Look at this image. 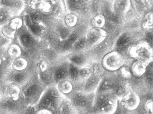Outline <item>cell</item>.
I'll return each mask as SVG.
<instances>
[{
  "instance_id": "cell-1",
  "label": "cell",
  "mask_w": 153,
  "mask_h": 114,
  "mask_svg": "<svg viewBox=\"0 0 153 114\" xmlns=\"http://www.w3.org/2000/svg\"><path fill=\"white\" fill-rule=\"evenodd\" d=\"M118 100L111 95L98 107L99 114H114L118 107Z\"/></svg>"
},
{
  "instance_id": "cell-2",
  "label": "cell",
  "mask_w": 153,
  "mask_h": 114,
  "mask_svg": "<svg viewBox=\"0 0 153 114\" xmlns=\"http://www.w3.org/2000/svg\"><path fill=\"white\" fill-rule=\"evenodd\" d=\"M123 58L120 54L113 53L106 57L103 62L105 68L108 70L114 71L118 70L122 64Z\"/></svg>"
},
{
  "instance_id": "cell-3",
  "label": "cell",
  "mask_w": 153,
  "mask_h": 114,
  "mask_svg": "<svg viewBox=\"0 0 153 114\" xmlns=\"http://www.w3.org/2000/svg\"><path fill=\"white\" fill-rule=\"evenodd\" d=\"M132 92L127 85L120 84L114 90V96L118 101H125L131 95Z\"/></svg>"
},
{
  "instance_id": "cell-4",
  "label": "cell",
  "mask_w": 153,
  "mask_h": 114,
  "mask_svg": "<svg viewBox=\"0 0 153 114\" xmlns=\"http://www.w3.org/2000/svg\"><path fill=\"white\" fill-rule=\"evenodd\" d=\"M100 82V76L93 74L90 78L86 80L83 88V93L88 94L93 93L99 86Z\"/></svg>"
},
{
  "instance_id": "cell-5",
  "label": "cell",
  "mask_w": 153,
  "mask_h": 114,
  "mask_svg": "<svg viewBox=\"0 0 153 114\" xmlns=\"http://www.w3.org/2000/svg\"><path fill=\"white\" fill-rule=\"evenodd\" d=\"M89 97L84 93H77L74 96L71 103L76 109L77 108H85L89 105Z\"/></svg>"
},
{
  "instance_id": "cell-6",
  "label": "cell",
  "mask_w": 153,
  "mask_h": 114,
  "mask_svg": "<svg viewBox=\"0 0 153 114\" xmlns=\"http://www.w3.org/2000/svg\"><path fill=\"white\" fill-rule=\"evenodd\" d=\"M125 106L129 111L136 110L140 103V99L139 96L135 93H132L128 98L124 101Z\"/></svg>"
},
{
  "instance_id": "cell-7",
  "label": "cell",
  "mask_w": 153,
  "mask_h": 114,
  "mask_svg": "<svg viewBox=\"0 0 153 114\" xmlns=\"http://www.w3.org/2000/svg\"><path fill=\"white\" fill-rule=\"evenodd\" d=\"M58 91L62 95H68L71 93L73 90L72 83L69 81H61L59 82L58 87Z\"/></svg>"
},
{
  "instance_id": "cell-8",
  "label": "cell",
  "mask_w": 153,
  "mask_h": 114,
  "mask_svg": "<svg viewBox=\"0 0 153 114\" xmlns=\"http://www.w3.org/2000/svg\"><path fill=\"white\" fill-rule=\"evenodd\" d=\"M54 1H43L37 5V7L41 12L44 13H49L52 11L54 7Z\"/></svg>"
},
{
  "instance_id": "cell-9",
  "label": "cell",
  "mask_w": 153,
  "mask_h": 114,
  "mask_svg": "<svg viewBox=\"0 0 153 114\" xmlns=\"http://www.w3.org/2000/svg\"><path fill=\"white\" fill-rule=\"evenodd\" d=\"M20 89L18 86L13 85L10 86L7 90V94L9 99L14 100H18L20 99Z\"/></svg>"
},
{
  "instance_id": "cell-10",
  "label": "cell",
  "mask_w": 153,
  "mask_h": 114,
  "mask_svg": "<svg viewBox=\"0 0 153 114\" xmlns=\"http://www.w3.org/2000/svg\"><path fill=\"white\" fill-rule=\"evenodd\" d=\"M146 70V68L144 64L139 62H136L132 65V73L136 76H141L145 72Z\"/></svg>"
},
{
  "instance_id": "cell-11",
  "label": "cell",
  "mask_w": 153,
  "mask_h": 114,
  "mask_svg": "<svg viewBox=\"0 0 153 114\" xmlns=\"http://www.w3.org/2000/svg\"><path fill=\"white\" fill-rule=\"evenodd\" d=\"M110 96V93L108 91L100 92V94H98L97 96H96L95 99L93 102V105H94L97 108H98L101 105V104L103 103L107 98H108Z\"/></svg>"
},
{
  "instance_id": "cell-12",
  "label": "cell",
  "mask_w": 153,
  "mask_h": 114,
  "mask_svg": "<svg viewBox=\"0 0 153 114\" xmlns=\"http://www.w3.org/2000/svg\"><path fill=\"white\" fill-rule=\"evenodd\" d=\"M20 41L22 44L27 48L31 47L35 44L34 39L28 34H22L20 37Z\"/></svg>"
},
{
  "instance_id": "cell-13",
  "label": "cell",
  "mask_w": 153,
  "mask_h": 114,
  "mask_svg": "<svg viewBox=\"0 0 153 114\" xmlns=\"http://www.w3.org/2000/svg\"><path fill=\"white\" fill-rule=\"evenodd\" d=\"M101 32L99 31L93 30L89 32L88 37V42L92 44L96 43L101 39Z\"/></svg>"
},
{
  "instance_id": "cell-14",
  "label": "cell",
  "mask_w": 153,
  "mask_h": 114,
  "mask_svg": "<svg viewBox=\"0 0 153 114\" xmlns=\"http://www.w3.org/2000/svg\"><path fill=\"white\" fill-rule=\"evenodd\" d=\"M79 76L83 80H87L93 75V70L91 68H81L79 70Z\"/></svg>"
},
{
  "instance_id": "cell-15",
  "label": "cell",
  "mask_w": 153,
  "mask_h": 114,
  "mask_svg": "<svg viewBox=\"0 0 153 114\" xmlns=\"http://www.w3.org/2000/svg\"><path fill=\"white\" fill-rule=\"evenodd\" d=\"M67 75V72L64 68H60L56 70L54 73V78L57 82L63 81Z\"/></svg>"
},
{
  "instance_id": "cell-16",
  "label": "cell",
  "mask_w": 153,
  "mask_h": 114,
  "mask_svg": "<svg viewBox=\"0 0 153 114\" xmlns=\"http://www.w3.org/2000/svg\"><path fill=\"white\" fill-rule=\"evenodd\" d=\"M113 86V83L110 80L106 79L100 82L99 85V90L100 92L108 91Z\"/></svg>"
},
{
  "instance_id": "cell-17",
  "label": "cell",
  "mask_w": 153,
  "mask_h": 114,
  "mask_svg": "<svg viewBox=\"0 0 153 114\" xmlns=\"http://www.w3.org/2000/svg\"><path fill=\"white\" fill-rule=\"evenodd\" d=\"M27 63L24 59H18L15 61L13 64V68L18 71L24 70L27 67Z\"/></svg>"
},
{
  "instance_id": "cell-18",
  "label": "cell",
  "mask_w": 153,
  "mask_h": 114,
  "mask_svg": "<svg viewBox=\"0 0 153 114\" xmlns=\"http://www.w3.org/2000/svg\"><path fill=\"white\" fill-rule=\"evenodd\" d=\"M129 36L127 34H123L118 39L117 42V46L121 48H123L129 42Z\"/></svg>"
},
{
  "instance_id": "cell-19",
  "label": "cell",
  "mask_w": 153,
  "mask_h": 114,
  "mask_svg": "<svg viewBox=\"0 0 153 114\" xmlns=\"http://www.w3.org/2000/svg\"><path fill=\"white\" fill-rule=\"evenodd\" d=\"M68 73L72 80H76L79 77V70L74 65H71L69 66Z\"/></svg>"
},
{
  "instance_id": "cell-20",
  "label": "cell",
  "mask_w": 153,
  "mask_h": 114,
  "mask_svg": "<svg viewBox=\"0 0 153 114\" xmlns=\"http://www.w3.org/2000/svg\"><path fill=\"white\" fill-rule=\"evenodd\" d=\"M65 21L68 26H73L76 24L77 21V17L73 15H69L66 17Z\"/></svg>"
},
{
  "instance_id": "cell-21",
  "label": "cell",
  "mask_w": 153,
  "mask_h": 114,
  "mask_svg": "<svg viewBox=\"0 0 153 114\" xmlns=\"http://www.w3.org/2000/svg\"><path fill=\"white\" fill-rule=\"evenodd\" d=\"M93 73L94 75L100 76L104 72L103 68L99 64H95L92 68Z\"/></svg>"
},
{
  "instance_id": "cell-22",
  "label": "cell",
  "mask_w": 153,
  "mask_h": 114,
  "mask_svg": "<svg viewBox=\"0 0 153 114\" xmlns=\"http://www.w3.org/2000/svg\"><path fill=\"white\" fill-rule=\"evenodd\" d=\"M22 25V21L19 18H15L11 21L10 26L13 29H18L21 27Z\"/></svg>"
},
{
  "instance_id": "cell-23",
  "label": "cell",
  "mask_w": 153,
  "mask_h": 114,
  "mask_svg": "<svg viewBox=\"0 0 153 114\" xmlns=\"http://www.w3.org/2000/svg\"><path fill=\"white\" fill-rule=\"evenodd\" d=\"M94 25L97 27H102L105 24V20L103 17L97 16L93 21Z\"/></svg>"
},
{
  "instance_id": "cell-24",
  "label": "cell",
  "mask_w": 153,
  "mask_h": 114,
  "mask_svg": "<svg viewBox=\"0 0 153 114\" xmlns=\"http://www.w3.org/2000/svg\"><path fill=\"white\" fill-rule=\"evenodd\" d=\"M71 62L76 65H81L83 62V59L82 57L79 56H74L70 59Z\"/></svg>"
},
{
  "instance_id": "cell-25",
  "label": "cell",
  "mask_w": 153,
  "mask_h": 114,
  "mask_svg": "<svg viewBox=\"0 0 153 114\" xmlns=\"http://www.w3.org/2000/svg\"><path fill=\"white\" fill-rule=\"evenodd\" d=\"M13 79L16 83L20 84L24 81L25 79V75L21 73H18L14 75Z\"/></svg>"
},
{
  "instance_id": "cell-26",
  "label": "cell",
  "mask_w": 153,
  "mask_h": 114,
  "mask_svg": "<svg viewBox=\"0 0 153 114\" xmlns=\"http://www.w3.org/2000/svg\"><path fill=\"white\" fill-rule=\"evenodd\" d=\"M30 30L33 34L35 35H39L42 32V29L39 25L35 24H32L30 26Z\"/></svg>"
},
{
  "instance_id": "cell-27",
  "label": "cell",
  "mask_w": 153,
  "mask_h": 114,
  "mask_svg": "<svg viewBox=\"0 0 153 114\" xmlns=\"http://www.w3.org/2000/svg\"><path fill=\"white\" fill-rule=\"evenodd\" d=\"M145 107L146 111L150 114H153V101L152 99L147 101L145 104Z\"/></svg>"
},
{
  "instance_id": "cell-28",
  "label": "cell",
  "mask_w": 153,
  "mask_h": 114,
  "mask_svg": "<svg viewBox=\"0 0 153 114\" xmlns=\"http://www.w3.org/2000/svg\"><path fill=\"white\" fill-rule=\"evenodd\" d=\"M60 34L62 39H65L68 37L69 34V31L66 28H62L60 31Z\"/></svg>"
},
{
  "instance_id": "cell-29",
  "label": "cell",
  "mask_w": 153,
  "mask_h": 114,
  "mask_svg": "<svg viewBox=\"0 0 153 114\" xmlns=\"http://www.w3.org/2000/svg\"><path fill=\"white\" fill-rule=\"evenodd\" d=\"M121 74L122 77L125 78H129L131 77V73L126 68L121 69Z\"/></svg>"
},
{
  "instance_id": "cell-30",
  "label": "cell",
  "mask_w": 153,
  "mask_h": 114,
  "mask_svg": "<svg viewBox=\"0 0 153 114\" xmlns=\"http://www.w3.org/2000/svg\"><path fill=\"white\" fill-rule=\"evenodd\" d=\"M120 2H118L116 5L117 9L119 12H122L125 10V8L126 7V1H120Z\"/></svg>"
},
{
  "instance_id": "cell-31",
  "label": "cell",
  "mask_w": 153,
  "mask_h": 114,
  "mask_svg": "<svg viewBox=\"0 0 153 114\" xmlns=\"http://www.w3.org/2000/svg\"><path fill=\"white\" fill-rule=\"evenodd\" d=\"M18 48L15 46H13L10 48L8 50V53L11 56H16L19 53V50L18 49Z\"/></svg>"
},
{
  "instance_id": "cell-32",
  "label": "cell",
  "mask_w": 153,
  "mask_h": 114,
  "mask_svg": "<svg viewBox=\"0 0 153 114\" xmlns=\"http://www.w3.org/2000/svg\"><path fill=\"white\" fill-rule=\"evenodd\" d=\"M85 39L84 38L80 39L78 42L76 43V46H75L76 49L77 50L82 49L85 46Z\"/></svg>"
},
{
  "instance_id": "cell-33",
  "label": "cell",
  "mask_w": 153,
  "mask_h": 114,
  "mask_svg": "<svg viewBox=\"0 0 153 114\" xmlns=\"http://www.w3.org/2000/svg\"><path fill=\"white\" fill-rule=\"evenodd\" d=\"M71 45L69 42L67 41V40L66 41H64L62 42L60 44V46L61 49H63V50H67L69 48H70Z\"/></svg>"
},
{
  "instance_id": "cell-34",
  "label": "cell",
  "mask_w": 153,
  "mask_h": 114,
  "mask_svg": "<svg viewBox=\"0 0 153 114\" xmlns=\"http://www.w3.org/2000/svg\"><path fill=\"white\" fill-rule=\"evenodd\" d=\"M78 38V35L76 34L75 33H72V34L69 36V38L68 39H67V41L69 42L71 44H73L74 42H76V40H77Z\"/></svg>"
},
{
  "instance_id": "cell-35",
  "label": "cell",
  "mask_w": 153,
  "mask_h": 114,
  "mask_svg": "<svg viewBox=\"0 0 153 114\" xmlns=\"http://www.w3.org/2000/svg\"><path fill=\"white\" fill-rule=\"evenodd\" d=\"M39 70L41 73L47 72V64L45 62H42L39 66Z\"/></svg>"
},
{
  "instance_id": "cell-36",
  "label": "cell",
  "mask_w": 153,
  "mask_h": 114,
  "mask_svg": "<svg viewBox=\"0 0 153 114\" xmlns=\"http://www.w3.org/2000/svg\"><path fill=\"white\" fill-rule=\"evenodd\" d=\"M152 67V65L150 67V68L147 70L146 72V77L148 78V80L150 82H152L153 78Z\"/></svg>"
},
{
  "instance_id": "cell-37",
  "label": "cell",
  "mask_w": 153,
  "mask_h": 114,
  "mask_svg": "<svg viewBox=\"0 0 153 114\" xmlns=\"http://www.w3.org/2000/svg\"><path fill=\"white\" fill-rule=\"evenodd\" d=\"M7 18V15L4 11H0V23L4 22Z\"/></svg>"
},
{
  "instance_id": "cell-38",
  "label": "cell",
  "mask_w": 153,
  "mask_h": 114,
  "mask_svg": "<svg viewBox=\"0 0 153 114\" xmlns=\"http://www.w3.org/2000/svg\"><path fill=\"white\" fill-rule=\"evenodd\" d=\"M30 18L32 21L35 22L39 20V16L35 13H32L31 14Z\"/></svg>"
},
{
  "instance_id": "cell-39",
  "label": "cell",
  "mask_w": 153,
  "mask_h": 114,
  "mask_svg": "<svg viewBox=\"0 0 153 114\" xmlns=\"http://www.w3.org/2000/svg\"><path fill=\"white\" fill-rule=\"evenodd\" d=\"M110 20L115 23H118L119 22V18L118 15L116 14H112L111 16Z\"/></svg>"
},
{
  "instance_id": "cell-40",
  "label": "cell",
  "mask_w": 153,
  "mask_h": 114,
  "mask_svg": "<svg viewBox=\"0 0 153 114\" xmlns=\"http://www.w3.org/2000/svg\"><path fill=\"white\" fill-rule=\"evenodd\" d=\"M146 39L149 42H152L153 40V34L152 32L148 33L146 35Z\"/></svg>"
},
{
  "instance_id": "cell-41",
  "label": "cell",
  "mask_w": 153,
  "mask_h": 114,
  "mask_svg": "<svg viewBox=\"0 0 153 114\" xmlns=\"http://www.w3.org/2000/svg\"><path fill=\"white\" fill-rule=\"evenodd\" d=\"M106 27L107 30H111L113 28V25H112L110 23L107 22L106 24Z\"/></svg>"
},
{
  "instance_id": "cell-42",
  "label": "cell",
  "mask_w": 153,
  "mask_h": 114,
  "mask_svg": "<svg viewBox=\"0 0 153 114\" xmlns=\"http://www.w3.org/2000/svg\"><path fill=\"white\" fill-rule=\"evenodd\" d=\"M1 58H0V65H1Z\"/></svg>"
},
{
  "instance_id": "cell-43",
  "label": "cell",
  "mask_w": 153,
  "mask_h": 114,
  "mask_svg": "<svg viewBox=\"0 0 153 114\" xmlns=\"http://www.w3.org/2000/svg\"><path fill=\"white\" fill-rule=\"evenodd\" d=\"M127 114H134V113H129Z\"/></svg>"
},
{
  "instance_id": "cell-44",
  "label": "cell",
  "mask_w": 153,
  "mask_h": 114,
  "mask_svg": "<svg viewBox=\"0 0 153 114\" xmlns=\"http://www.w3.org/2000/svg\"><path fill=\"white\" fill-rule=\"evenodd\" d=\"M1 72H0V76H1Z\"/></svg>"
}]
</instances>
